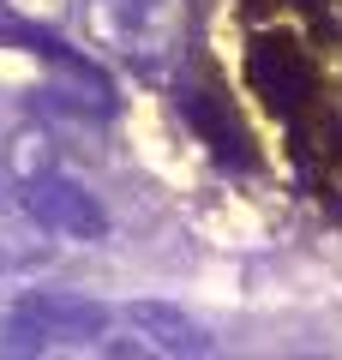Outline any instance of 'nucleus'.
Returning a JSON list of instances; mask_svg holds the SVG:
<instances>
[{
  "mask_svg": "<svg viewBox=\"0 0 342 360\" xmlns=\"http://www.w3.org/2000/svg\"><path fill=\"white\" fill-rule=\"evenodd\" d=\"M114 324V307L90 295H72V288H30L6 307L0 330H6V348H49V342H84V336H102Z\"/></svg>",
  "mask_w": 342,
  "mask_h": 360,
  "instance_id": "f257e3e1",
  "label": "nucleus"
},
{
  "mask_svg": "<svg viewBox=\"0 0 342 360\" xmlns=\"http://www.w3.org/2000/svg\"><path fill=\"white\" fill-rule=\"evenodd\" d=\"M25 217L37 222L42 234H54V240H72V246H102L108 240V210H102V198L90 193L84 180L72 174H42L37 186H25Z\"/></svg>",
  "mask_w": 342,
  "mask_h": 360,
  "instance_id": "f03ea898",
  "label": "nucleus"
},
{
  "mask_svg": "<svg viewBox=\"0 0 342 360\" xmlns=\"http://www.w3.org/2000/svg\"><path fill=\"white\" fill-rule=\"evenodd\" d=\"M120 319H127L132 330L144 336V348H156V354H216V336L204 330L186 307H175V300H127Z\"/></svg>",
  "mask_w": 342,
  "mask_h": 360,
  "instance_id": "7ed1b4c3",
  "label": "nucleus"
},
{
  "mask_svg": "<svg viewBox=\"0 0 342 360\" xmlns=\"http://www.w3.org/2000/svg\"><path fill=\"white\" fill-rule=\"evenodd\" d=\"M54 156H61V144H54L49 127H13L6 139H0V162H6V180H13L18 193L25 186H37L42 174H54Z\"/></svg>",
  "mask_w": 342,
  "mask_h": 360,
  "instance_id": "20e7f679",
  "label": "nucleus"
},
{
  "mask_svg": "<svg viewBox=\"0 0 342 360\" xmlns=\"http://www.w3.org/2000/svg\"><path fill=\"white\" fill-rule=\"evenodd\" d=\"M0 6H6L18 25H61V18L72 13V0H0Z\"/></svg>",
  "mask_w": 342,
  "mask_h": 360,
  "instance_id": "39448f33",
  "label": "nucleus"
},
{
  "mask_svg": "<svg viewBox=\"0 0 342 360\" xmlns=\"http://www.w3.org/2000/svg\"><path fill=\"white\" fill-rule=\"evenodd\" d=\"M13 264H18V258H13V246L0 240V283H6V276H13Z\"/></svg>",
  "mask_w": 342,
  "mask_h": 360,
  "instance_id": "423d86ee",
  "label": "nucleus"
}]
</instances>
